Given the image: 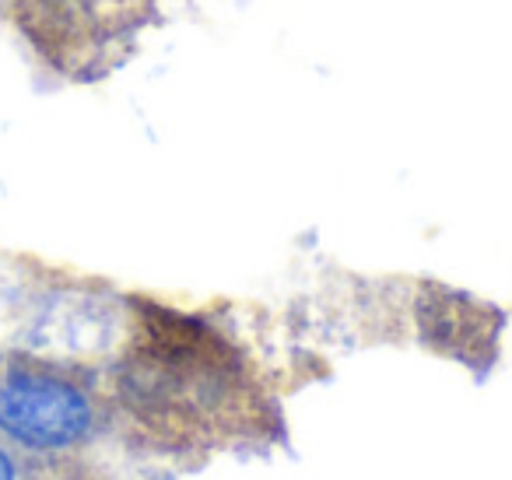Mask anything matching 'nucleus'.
<instances>
[{
	"label": "nucleus",
	"instance_id": "f257e3e1",
	"mask_svg": "<svg viewBox=\"0 0 512 480\" xmlns=\"http://www.w3.org/2000/svg\"><path fill=\"white\" fill-rule=\"evenodd\" d=\"M116 396L141 424L176 438L232 431L249 414V379L232 347L158 305H134Z\"/></svg>",
	"mask_w": 512,
	"mask_h": 480
},
{
	"label": "nucleus",
	"instance_id": "7ed1b4c3",
	"mask_svg": "<svg viewBox=\"0 0 512 480\" xmlns=\"http://www.w3.org/2000/svg\"><path fill=\"white\" fill-rule=\"evenodd\" d=\"M99 421L92 393L46 361L25 358L0 379V435L36 456L88 442Z\"/></svg>",
	"mask_w": 512,
	"mask_h": 480
},
{
	"label": "nucleus",
	"instance_id": "f03ea898",
	"mask_svg": "<svg viewBox=\"0 0 512 480\" xmlns=\"http://www.w3.org/2000/svg\"><path fill=\"white\" fill-rule=\"evenodd\" d=\"M11 15L53 71L99 81L134 50L155 0H11Z\"/></svg>",
	"mask_w": 512,
	"mask_h": 480
},
{
	"label": "nucleus",
	"instance_id": "20e7f679",
	"mask_svg": "<svg viewBox=\"0 0 512 480\" xmlns=\"http://www.w3.org/2000/svg\"><path fill=\"white\" fill-rule=\"evenodd\" d=\"M29 470H25V459L11 449L4 438H0V480H25Z\"/></svg>",
	"mask_w": 512,
	"mask_h": 480
}]
</instances>
